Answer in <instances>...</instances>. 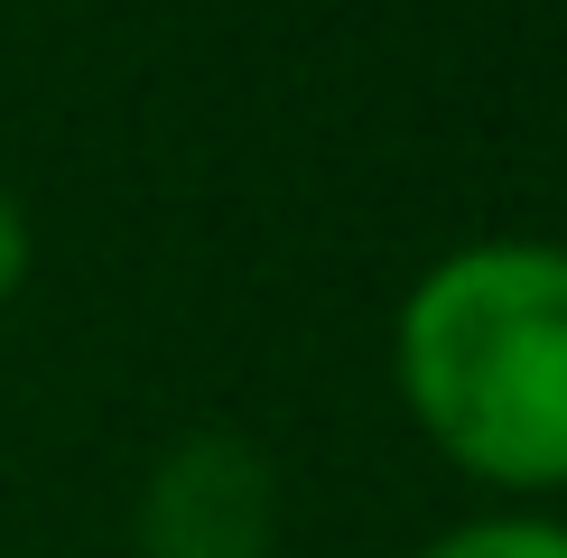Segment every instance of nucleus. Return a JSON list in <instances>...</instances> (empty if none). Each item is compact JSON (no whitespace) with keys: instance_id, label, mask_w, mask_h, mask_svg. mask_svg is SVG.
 <instances>
[{"instance_id":"f257e3e1","label":"nucleus","mask_w":567,"mask_h":558,"mask_svg":"<svg viewBox=\"0 0 567 558\" xmlns=\"http://www.w3.org/2000/svg\"><path fill=\"white\" fill-rule=\"evenodd\" d=\"M400 401L493 484H567V242H465L400 308Z\"/></svg>"},{"instance_id":"f03ea898","label":"nucleus","mask_w":567,"mask_h":558,"mask_svg":"<svg viewBox=\"0 0 567 558\" xmlns=\"http://www.w3.org/2000/svg\"><path fill=\"white\" fill-rule=\"evenodd\" d=\"M279 521V484L270 456L243 437H186V447L150 475V558H261Z\"/></svg>"},{"instance_id":"7ed1b4c3","label":"nucleus","mask_w":567,"mask_h":558,"mask_svg":"<svg viewBox=\"0 0 567 558\" xmlns=\"http://www.w3.org/2000/svg\"><path fill=\"white\" fill-rule=\"evenodd\" d=\"M429 558H567V521H539V512H493V521L446 530Z\"/></svg>"},{"instance_id":"20e7f679","label":"nucleus","mask_w":567,"mask_h":558,"mask_svg":"<svg viewBox=\"0 0 567 558\" xmlns=\"http://www.w3.org/2000/svg\"><path fill=\"white\" fill-rule=\"evenodd\" d=\"M19 270H29V215H19V205L0 196V298L19 289Z\"/></svg>"}]
</instances>
